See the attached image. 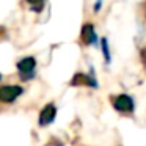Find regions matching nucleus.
<instances>
[{
	"mask_svg": "<svg viewBox=\"0 0 146 146\" xmlns=\"http://www.w3.org/2000/svg\"><path fill=\"white\" fill-rule=\"evenodd\" d=\"M24 88L19 85H3L0 86V102L5 104H13L14 101L19 99V96H22Z\"/></svg>",
	"mask_w": 146,
	"mask_h": 146,
	"instance_id": "1",
	"label": "nucleus"
},
{
	"mask_svg": "<svg viewBox=\"0 0 146 146\" xmlns=\"http://www.w3.org/2000/svg\"><path fill=\"white\" fill-rule=\"evenodd\" d=\"M36 60L33 57H25L17 61V71H19L21 80H30L35 77Z\"/></svg>",
	"mask_w": 146,
	"mask_h": 146,
	"instance_id": "2",
	"label": "nucleus"
},
{
	"mask_svg": "<svg viewBox=\"0 0 146 146\" xmlns=\"http://www.w3.org/2000/svg\"><path fill=\"white\" fill-rule=\"evenodd\" d=\"M113 107L116 108L118 111L121 113H130L133 110V101L130 96L127 94H119V96H115L113 98Z\"/></svg>",
	"mask_w": 146,
	"mask_h": 146,
	"instance_id": "3",
	"label": "nucleus"
},
{
	"mask_svg": "<svg viewBox=\"0 0 146 146\" xmlns=\"http://www.w3.org/2000/svg\"><path fill=\"white\" fill-rule=\"evenodd\" d=\"M55 116H57V107L54 104L44 105L42 110L39 111V126H49L50 123H54Z\"/></svg>",
	"mask_w": 146,
	"mask_h": 146,
	"instance_id": "4",
	"label": "nucleus"
},
{
	"mask_svg": "<svg viewBox=\"0 0 146 146\" xmlns=\"http://www.w3.org/2000/svg\"><path fill=\"white\" fill-rule=\"evenodd\" d=\"M80 36H82V41L85 44H94L98 41V36H96V32H94V27L93 24H85L82 27V32H80Z\"/></svg>",
	"mask_w": 146,
	"mask_h": 146,
	"instance_id": "5",
	"label": "nucleus"
},
{
	"mask_svg": "<svg viewBox=\"0 0 146 146\" xmlns=\"http://www.w3.org/2000/svg\"><path fill=\"white\" fill-rule=\"evenodd\" d=\"M71 85H88V86H96V80L91 76H86V74H76L71 82Z\"/></svg>",
	"mask_w": 146,
	"mask_h": 146,
	"instance_id": "6",
	"label": "nucleus"
},
{
	"mask_svg": "<svg viewBox=\"0 0 146 146\" xmlns=\"http://www.w3.org/2000/svg\"><path fill=\"white\" fill-rule=\"evenodd\" d=\"M30 5H32V10L33 11H41L42 5H44V0H27Z\"/></svg>",
	"mask_w": 146,
	"mask_h": 146,
	"instance_id": "7",
	"label": "nucleus"
},
{
	"mask_svg": "<svg viewBox=\"0 0 146 146\" xmlns=\"http://www.w3.org/2000/svg\"><path fill=\"white\" fill-rule=\"evenodd\" d=\"M102 50H104V57L107 61H110V54H108V44H107V39H102Z\"/></svg>",
	"mask_w": 146,
	"mask_h": 146,
	"instance_id": "8",
	"label": "nucleus"
},
{
	"mask_svg": "<svg viewBox=\"0 0 146 146\" xmlns=\"http://www.w3.org/2000/svg\"><path fill=\"white\" fill-rule=\"evenodd\" d=\"M141 60H143V63H146V47L141 49Z\"/></svg>",
	"mask_w": 146,
	"mask_h": 146,
	"instance_id": "9",
	"label": "nucleus"
},
{
	"mask_svg": "<svg viewBox=\"0 0 146 146\" xmlns=\"http://www.w3.org/2000/svg\"><path fill=\"white\" fill-rule=\"evenodd\" d=\"M0 80H2V74H0Z\"/></svg>",
	"mask_w": 146,
	"mask_h": 146,
	"instance_id": "10",
	"label": "nucleus"
}]
</instances>
